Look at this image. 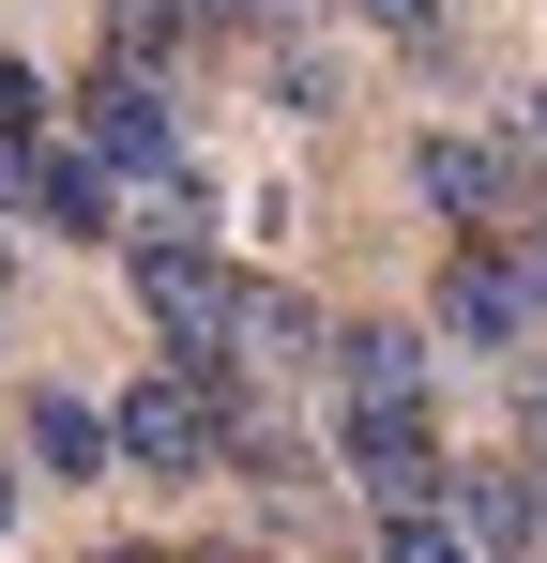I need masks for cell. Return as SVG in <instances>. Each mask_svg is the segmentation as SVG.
Segmentation results:
<instances>
[{
	"label": "cell",
	"mask_w": 547,
	"mask_h": 563,
	"mask_svg": "<svg viewBox=\"0 0 547 563\" xmlns=\"http://www.w3.org/2000/svg\"><path fill=\"white\" fill-rule=\"evenodd\" d=\"M502 184H517V153H487V137H426V198H442L456 229H487Z\"/></svg>",
	"instance_id": "8"
},
{
	"label": "cell",
	"mask_w": 547,
	"mask_h": 563,
	"mask_svg": "<svg viewBox=\"0 0 547 563\" xmlns=\"http://www.w3.org/2000/svg\"><path fill=\"white\" fill-rule=\"evenodd\" d=\"M335 396L350 411H426V335L411 320H350L335 335Z\"/></svg>",
	"instance_id": "7"
},
{
	"label": "cell",
	"mask_w": 547,
	"mask_h": 563,
	"mask_svg": "<svg viewBox=\"0 0 547 563\" xmlns=\"http://www.w3.org/2000/svg\"><path fill=\"white\" fill-rule=\"evenodd\" d=\"M137 305H153L168 366L228 396V320H244V275H228V260L198 244V213H168V229H137Z\"/></svg>",
	"instance_id": "1"
},
{
	"label": "cell",
	"mask_w": 547,
	"mask_h": 563,
	"mask_svg": "<svg viewBox=\"0 0 547 563\" xmlns=\"http://www.w3.org/2000/svg\"><path fill=\"white\" fill-rule=\"evenodd\" d=\"M533 153H547V92H533Z\"/></svg>",
	"instance_id": "17"
},
{
	"label": "cell",
	"mask_w": 547,
	"mask_h": 563,
	"mask_svg": "<svg viewBox=\"0 0 547 563\" xmlns=\"http://www.w3.org/2000/svg\"><path fill=\"white\" fill-rule=\"evenodd\" d=\"M107 442H122L137 472H213V442H228V396H213V380H182V366H153L122 411H107Z\"/></svg>",
	"instance_id": "3"
},
{
	"label": "cell",
	"mask_w": 547,
	"mask_h": 563,
	"mask_svg": "<svg viewBox=\"0 0 547 563\" xmlns=\"http://www.w3.org/2000/svg\"><path fill=\"white\" fill-rule=\"evenodd\" d=\"M442 503H456V533H471V549H547V487H533L517 457H456Z\"/></svg>",
	"instance_id": "6"
},
{
	"label": "cell",
	"mask_w": 547,
	"mask_h": 563,
	"mask_svg": "<svg viewBox=\"0 0 547 563\" xmlns=\"http://www.w3.org/2000/svg\"><path fill=\"white\" fill-rule=\"evenodd\" d=\"M182 31H198V0H107V77H153Z\"/></svg>",
	"instance_id": "11"
},
{
	"label": "cell",
	"mask_w": 547,
	"mask_h": 563,
	"mask_svg": "<svg viewBox=\"0 0 547 563\" xmlns=\"http://www.w3.org/2000/svg\"><path fill=\"white\" fill-rule=\"evenodd\" d=\"M533 457H547V366H533Z\"/></svg>",
	"instance_id": "14"
},
{
	"label": "cell",
	"mask_w": 547,
	"mask_h": 563,
	"mask_svg": "<svg viewBox=\"0 0 547 563\" xmlns=\"http://www.w3.org/2000/svg\"><path fill=\"white\" fill-rule=\"evenodd\" d=\"M0 275H15V244H0Z\"/></svg>",
	"instance_id": "20"
},
{
	"label": "cell",
	"mask_w": 547,
	"mask_h": 563,
	"mask_svg": "<svg viewBox=\"0 0 547 563\" xmlns=\"http://www.w3.org/2000/svg\"><path fill=\"white\" fill-rule=\"evenodd\" d=\"M442 335L456 351H517L533 335V260L517 244H456L442 260Z\"/></svg>",
	"instance_id": "5"
},
{
	"label": "cell",
	"mask_w": 547,
	"mask_h": 563,
	"mask_svg": "<svg viewBox=\"0 0 547 563\" xmlns=\"http://www.w3.org/2000/svg\"><path fill=\"white\" fill-rule=\"evenodd\" d=\"M244 351H259V366H320L335 335H320V320H304L289 289H244V320H228V366H244Z\"/></svg>",
	"instance_id": "9"
},
{
	"label": "cell",
	"mask_w": 547,
	"mask_h": 563,
	"mask_svg": "<svg viewBox=\"0 0 547 563\" xmlns=\"http://www.w3.org/2000/svg\"><path fill=\"white\" fill-rule=\"evenodd\" d=\"M198 15H259V0H198Z\"/></svg>",
	"instance_id": "15"
},
{
	"label": "cell",
	"mask_w": 547,
	"mask_h": 563,
	"mask_svg": "<svg viewBox=\"0 0 547 563\" xmlns=\"http://www.w3.org/2000/svg\"><path fill=\"white\" fill-rule=\"evenodd\" d=\"M31 213H46V229H107V213H122V184H107L91 153H31Z\"/></svg>",
	"instance_id": "10"
},
{
	"label": "cell",
	"mask_w": 547,
	"mask_h": 563,
	"mask_svg": "<svg viewBox=\"0 0 547 563\" xmlns=\"http://www.w3.org/2000/svg\"><path fill=\"white\" fill-rule=\"evenodd\" d=\"M533 289H547V229H533Z\"/></svg>",
	"instance_id": "16"
},
{
	"label": "cell",
	"mask_w": 547,
	"mask_h": 563,
	"mask_svg": "<svg viewBox=\"0 0 547 563\" xmlns=\"http://www.w3.org/2000/svg\"><path fill=\"white\" fill-rule=\"evenodd\" d=\"M77 122H91V168H107V184H182V122H168L153 77H91Z\"/></svg>",
	"instance_id": "4"
},
{
	"label": "cell",
	"mask_w": 547,
	"mask_h": 563,
	"mask_svg": "<svg viewBox=\"0 0 547 563\" xmlns=\"http://www.w3.org/2000/svg\"><path fill=\"white\" fill-rule=\"evenodd\" d=\"M335 457L365 472V503H380V518H442V487H456V457H442V427H426V411H335Z\"/></svg>",
	"instance_id": "2"
},
{
	"label": "cell",
	"mask_w": 547,
	"mask_h": 563,
	"mask_svg": "<svg viewBox=\"0 0 547 563\" xmlns=\"http://www.w3.org/2000/svg\"><path fill=\"white\" fill-rule=\"evenodd\" d=\"M31 457H46V472H107L122 442H107V411H91V396H31Z\"/></svg>",
	"instance_id": "12"
},
{
	"label": "cell",
	"mask_w": 547,
	"mask_h": 563,
	"mask_svg": "<svg viewBox=\"0 0 547 563\" xmlns=\"http://www.w3.org/2000/svg\"><path fill=\"white\" fill-rule=\"evenodd\" d=\"M380 563H471L456 518H380Z\"/></svg>",
	"instance_id": "13"
},
{
	"label": "cell",
	"mask_w": 547,
	"mask_h": 563,
	"mask_svg": "<svg viewBox=\"0 0 547 563\" xmlns=\"http://www.w3.org/2000/svg\"><path fill=\"white\" fill-rule=\"evenodd\" d=\"M182 563H228V549H182Z\"/></svg>",
	"instance_id": "19"
},
{
	"label": "cell",
	"mask_w": 547,
	"mask_h": 563,
	"mask_svg": "<svg viewBox=\"0 0 547 563\" xmlns=\"http://www.w3.org/2000/svg\"><path fill=\"white\" fill-rule=\"evenodd\" d=\"M0 518H15V472H0Z\"/></svg>",
	"instance_id": "18"
}]
</instances>
